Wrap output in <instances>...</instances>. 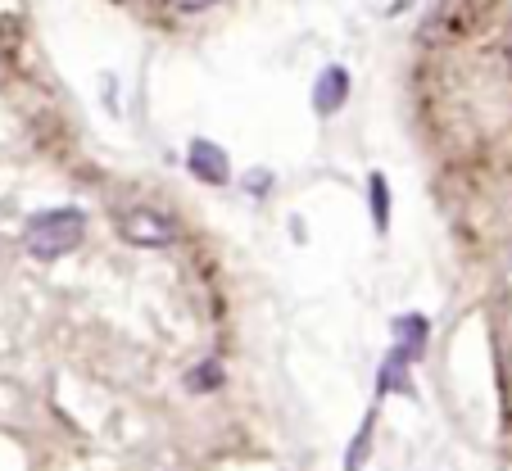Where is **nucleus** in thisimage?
<instances>
[{
  "instance_id": "nucleus-13",
  "label": "nucleus",
  "mask_w": 512,
  "mask_h": 471,
  "mask_svg": "<svg viewBox=\"0 0 512 471\" xmlns=\"http://www.w3.org/2000/svg\"><path fill=\"white\" fill-rule=\"evenodd\" d=\"M508 64H512V41H508Z\"/></svg>"
},
{
  "instance_id": "nucleus-7",
  "label": "nucleus",
  "mask_w": 512,
  "mask_h": 471,
  "mask_svg": "<svg viewBox=\"0 0 512 471\" xmlns=\"http://www.w3.org/2000/svg\"><path fill=\"white\" fill-rule=\"evenodd\" d=\"M223 381H227L223 358H200V363L186 372V390H191V395H213V390H223Z\"/></svg>"
},
{
  "instance_id": "nucleus-5",
  "label": "nucleus",
  "mask_w": 512,
  "mask_h": 471,
  "mask_svg": "<svg viewBox=\"0 0 512 471\" xmlns=\"http://www.w3.org/2000/svg\"><path fill=\"white\" fill-rule=\"evenodd\" d=\"M426 336H431V322L422 318V313H404V318H395V349L404 358H422L426 349Z\"/></svg>"
},
{
  "instance_id": "nucleus-8",
  "label": "nucleus",
  "mask_w": 512,
  "mask_h": 471,
  "mask_svg": "<svg viewBox=\"0 0 512 471\" xmlns=\"http://www.w3.org/2000/svg\"><path fill=\"white\" fill-rule=\"evenodd\" d=\"M368 209H372V227L390 231V182H386V173H368Z\"/></svg>"
},
{
  "instance_id": "nucleus-1",
  "label": "nucleus",
  "mask_w": 512,
  "mask_h": 471,
  "mask_svg": "<svg viewBox=\"0 0 512 471\" xmlns=\"http://www.w3.org/2000/svg\"><path fill=\"white\" fill-rule=\"evenodd\" d=\"M87 236V213L73 209V204H59V209L32 213L28 227H23V250L32 259H64L73 254Z\"/></svg>"
},
{
  "instance_id": "nucleus-2",
  "label": "nucleus",
  "mask_w": 512,
  "mask_h": 471,
  "mask_svg": "<svg viewBox=\"0 0 512 471\" xmlns=\"http://www.w3.org/2000/svg\"><path fill=\"white\" fill-rule=\"evenodd\" d=\"M118 231H123V241L136 245V250H168L177 241V222L164 209H150V204H132L118 218Z\"/></svg>"
},
{
  "instance_id": "nucleus-9",
  "label": "nucleus",
  "mask_w": 512,
  "mask_h": 471,
  "mask_svg": "<svg viewBox=\"0 0 512 471\" xmlns=\"http://www.w3.org/2000/svg\"><path fill=\"white\" fill-rule=\"evenodd\" d=\"M372 426H377V408H368V417H363V426H358V435H354V440H349L345 471H363V458H368V449H372Z\"/></svg>"
},
{
  "instance_id": "nucleus-3",
  "label": "nucleus",
  "mask_w": 512,
  "mask_h": 471,
  "mask_svg": "<svg viewBox=\"0 0 512 471\" xmlns=\"http://www.w3.org/2000/svg\"><path fill=\"white\" fill-rule=\"evenodd\" d=\"M186 173L200 186H232V159H227V150L218 141L195 136V141L186 145Z\"/></svg>"
},
{
  "instance_id": "nucleus-11",
  "label": "nucleus",
  "mask_w": 512,
  "mask_h": 471,
  "mask_svg": "<svg viewBox=\"0 0 512 471\" xmlns=\"http://www.w3.org/2000/svg\"><path fill=\"white\" fill-rule=\"evenodd\" d=\"M177 14H200V10H213V5H223V0H168Z\"/></svg>"
},
{
  "instance_id": "nucleus-6",
  "label": "nucleus",
  "mask_w": 512,
  "mask_h": 471,
  "mask_svg": "<svg viewBox=\"0 0 512 471\" xmlns=\"http://www.w3.org/2000/svg\"><path fill=\"white\" fill-rule=\"evenodd\" d=\"M408 363H413V358H404L399 349H390L386 363H381V372H377V395H408V390H413V381H408Z\"/></svg>"
},
{
  "instance_id": "nucleus-12",
  "label": "nucleus",
  "mask_w": 512,
  "mask_h": 471,
  "mask_svg": "<svg viewBox=\"0 0 512 471\" xmlns=\"http://www.w3.org/2000/svg\"><path fill=\"white\" fill-rule=\"evenodd\" d=\"M408 5H413V0H390V10H386V14L395 19V14H404V10H408Z\"/></svg>"
},
{
  "instance_id": "nucleus-10",
  "label": "nucleus",
  "mask_w": 512,
  "mask_h": 471,
  "mask_svg": "<svg viewBox=\"0 0 512 471\" xmlns=\"http://www.w3.org/2000/svg\"><path fill=\"white\" fill-rule=\"evenodd\" d=\"M245 191H250V195H268L272 191V173H268V168H254V173L245 177Z\"/></svg>"
},
{
  "instance_id": "nucleus-4",
  "label": "nucleus",
  "mask_w": 512,
  "mask_h": 471,
  "mask_svg": "<svg viewBox=\"0 0 512 471\" xmlns=\"http://www.w3.org/2000/svg\"><path fill=\"white\" fill-rule=\"evenodd\" d=\"M345 100H349V68L327 64L318 73V82H313V114L331 118V114H340V109H345Z\"/></svg>"
}]
</instances>
